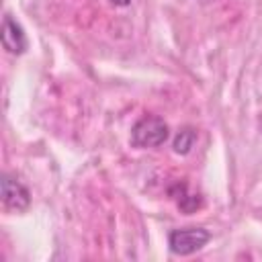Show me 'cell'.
I'll return each mask as SVG.
<instances>
[{
	"label": "cell",
	"instance_id": "6da1fadb",
	"mask_svg": "<svg viewBox=\"0 0 262 262\" xmlns=\"http://www.w3.org/2000/svg\"><path fill=\"white\" fill-rule=\"evenodd\" d=\"M168 137H170V127L158 115H143L131 127V145L137 149L160 147L166 143Z\"/></svg>",
	"mask_w": 262,
	"mask_h": 262
},
{
	"label": "cell",
	"instance_id": "7a4b0ae2",
	"mask_svg": "<svg viewBox=\"0 0 262 262\" xmlns=\"http://www.w3.org/2000/svg\"><path fill=\"white\" fill-rule=\"evenodd\" d=\"M211 242V233L205 227H182L168 233V248L176 256H190L203 250Z\"/></svg>",
	"mask_w": 262,
	"mask_h": 262
},
{
	"label": "cell",
	"instance_id": "3957f363",
	"mask_svg": "<svg viewBox=\"0 0 262 262\" xmlns=\"http://www.w3.org/2000/svg\"><path fill=\"white\" fill-rule=\"evenodd\" d=\"M2 203L8 211L23 213L31 205V192L20 180L12 178L10 174H4V178H2Z\"/></svg>",
	"mask_w": 262,
	"mask_h": 262
},
{
	"label": "cell",
	"instance_id": "277c9868",
	"mask_svg": "<svg viewBox=\"0 0 262 262\" xmlns=\"http://www.w3.org/2000/svg\"><path fill=\"white\" fill-rule=\"evenodd\" d=\"M0 39H2V47L10 55H23L29 49V39H27L25 29L10 14H4V18H2Z\"/></svg>",
	"mask_w": 262,
	"mask_h": 262
},
{
	"label": "cell",
	"instance_id": "5b68a950",
	"mask_svg": "<svg viewBox=\"0 0 262 262\" xmlns=\"http://www.w3.org/2000/svg\"><path fill=\"white\" fill-rule=\"evenodd\" d=\"M194 141H196V131H194L192 127H184V129H180V131L176 133V137H174V141H172V147H174L176 154L186 156V154H190V149L194 147Z\"/></svg>",
	"mask_w": 262,
	"mask_h": 262
},
{
	"label": "cell",
	"instance_id": "8992f818",
	"mask_svg": "<svg viewBox=\"0 0 262 262\" xmlns=\"http://www.w3.org/2000/svg\"><path fill=\"white\" fill-rule=\"evenodd\" d=\"M106 2L113 4V6H121V8H125V6L131 4V0H106Z\"/></svg>",
	"mask_w": 262,
	"mask_h": 262
},
{
	"label": "cell",
	"instance_id": "52a82bcc",
	"mask_svg": "<svg viewBox=\"0 0 262 262\" xmlns=\"http://www.w3.org/2000/svg\"><path fill=\"white\" fill-rule=\"evenodd\" d=\"M260 127H262V113H260Z\"/></svg>",
	"mask_w": 262,
	"mask_h": 262
}]
</instances>
